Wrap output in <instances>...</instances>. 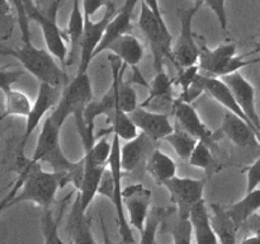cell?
<instances>
[{
  "mask_svg": "<svg viewBox=\"0 0 260 244\" xmlns=\"http://www.w3.org/2000/svg\"><path fill=\"white\" fill-rule=\"evenodd\" d=\"M68 244H71V241H68Z\"/></svg>",
  "mask_w": 260,
  "mask_h": 244,
  "instance_id": "obj_51",
  "label": "cell"
},
{
  "mask_svg": "<svg viewBox=\"0 0 260 244\" xmlns=\"http://www.w3.org/2000/svg\"><path fill=\"white\" fill-rule=\"evenodd\" d=\"M144 2L146 3L147 5H149L150 9H151L152 12L155 13V15H156L157 18H159L160 22L165 23V20H164V15H162L161 8H160V4H159V0H144Z\"/></svg>",
  "mask_w": 260,
  "mask_h": 244,
  "instance_id": "obj_43",
  "label": "cell"
},
{
  "mask_svg": "<svg viewBox=\"0 0 260 244\" xmlns=\"http://www.w3.org/2000/svg\"><path fill=\"white\" fill-rule=\"evenodd\" d=\"M18 164H20L22 169L12 190L14 196H7L0 202V212L22 202H32L42 210L51 208L58 188L65 186V174L53 170L46 172L41 163H30L29 159L20 160Z\"/></svg>",
  "mask_w": 260,
  "mask_h": 244,
  "instance_id": "obj_1",
  "label": "cell"
},
{
  "mask_svg": "<svg viewBox=\"0 0 260 244\" xmlns=\"http://www.w3.org/2000/svg\"><path fill=\"white\" fill-rule=\"evenodd\" d=\"M189 221L192 224L196 244H218L217 235L211 221V212L206 206L205 200L193 206L189 212Z\"/></svg>",
  "mask_w": 260,
  "mask_h": 244,
  "instance_id": "obj_21",
  "label": "cell"
},
{
  "mask_svg": "<svg viewBox=\"0 0 260 244\" xmlns=\"http://www.w3.org/2000/svg\"><path fill=\"white\" fill-rule=\"evenodd\" d=\"M4 99L5 109L2 114L5 118H8L10 116L24 117V118H27L30 109H32L33 102L30 101V98L24 92L17 90V89L13 88L8 93L4 94Z\"/></svg>",
  "mask_w": 260,
  "mask_h": 244,
  "instance_id": "obj_30",
  "label": "cell"
},
{
  "mask_svg": "<svg viewBox=\"0 0 260 244\" xmlns=\"http://www.w3.org/2000/svg\"><path fill=\"white\" fill-rule=\"evenodd\" d=\"M202 3L194 2L185 9H178V17L180 20V33L178 40L172 47L170 60L178 69H185L196 65L200 56V45L194 38L193 32V19L197 15L198 10L202 8Z\"/></svg>",
  "mask_w": 260,
  "mask_h": 244,
  "instance_id": "obj_7",
  "label": "cell"
},
{
  "mask_svg": "<svg viewBox=\"0 0 260 244\" xmlns=\"http://www.w3.org/2000/svg\"><path fill=\"white\" fill-rule=\"evenodd\" d=\"M111 0H83L84 18H91L101 8H106Z\"/></svg>",
  "mask_w": 260,
  "mask_h": 244,
  "instance_id": "obj_41",
  "label": "cell"
},
{
  "mask_svg": "<svg viewBox=\"0 0 260 244\" xmlns=\"http://www.w3.org/2000/svg\"><path fill=\"white\" fill-rule=\"evenodd\" d=\"M172 109L180 129L189 132L196 139L207 142L211 146L216 140V134L211 131L210 127L202 121L192 103H187L177 98L173 102Z\"/></svg>",
  "mask_w": 260,
  "mask_h": 244,
  "instance_id": "obj_16",
  "label": "cell"
},
{
  "mask_svg": "<svg viewBox=\"0 0 260 244\" xmlns=\"http://www.w3.org/2000/svg\"><path fill=\"white\" fill-rule=\"evenodd\" d=\"M170 235L173 238V244H192V224L189 218H183L175 211L174 219L170 224Z\"/></svg>",
  "mask_w": 260,
  "mask_h": 244,
  "instance_id": "obj_33",
  "label": "cell"
},
{
  "mask_svg": "<svg viewBox=\"0 0 260 244\" xmlns=\"http://www.w3.org/2000/svg\"><path fill=\"white\" fill-rule=\"evenodd\" d=\"M188 162H189L192 167L200 168V169L203 170L211 169L216 164L210 145L205 141H201V140H198L197 145H196L194 150H193Z\"/></svg>",
  "mask_w": 260,
  "mask_h": 244,
  "instance_id": "obj_34",
  "label": "cell"
},
{
  "mask_svg": "<svg viewBox=\"0 0 260 244\" xmlns=\"http://www.w3.org/2000/svg\"><path fill=\"white\" fill-rule=\"evenodd\" d=\"M84 25H85V18H84L83 7H80V0H73V9H71L70 17H69L68 27L63 30L66 40L69 41V45H70L68 64H73L80 56Z\"/></svg>",
  "mask_w": 260,
  "mask_h": 244,
  "instance_id": "obj_23",
  "label": "cell"
},
{
  "mask_svg": "<svg viewBox=\"0 0 260 244\" xmlns=\"http://www.w3.org/2000/svg\"><path fill=\"white\" fill-rule=\"evenodd\" d=\"M0 19H2V18H0Z\"/></svg>",
  "mask_w": 260,
  "mask_h": 244,
  "instance_id": "obj_52",
  "label": "cell"
},
{
  "mask_svg": "<svg viewBox=\"0 0 260 244\" xmlns=\"http://www.w3.org/2000/svg\"><path fill=\"white\" fill-rule=\"evenodd\" d=\"M62 94V89L56 88V86L48 85V84L40 83L38 86V93L36 97L35 102L32 104V109H30L29 114L25 118V129L24 134H23L22 140L19 144V151H18V160L25 159L24 157V149L27 146V142L35 130L37 129L40 122L42 121L43 117L52 112L53 108L57 106L58 101Z\"/></svg>",
  "mask_w": 260,
  "mask_h": 244,
  "instance_id": "obj_9",
  "label": "cell"
},
{
  "mask_svg": "<svg viewBox=\"0 0 260 244\" xmlns=\"http://www.w3.org/2000/svg\"><path fill=\"white\" fill-rule=\"evenodd\" d=\"M63 0H53L52 5H51L50 8V18H52V19L56 20V18H57V13H58V9H60L61 4H62Z\"/></svg>",
  "mask_w": 260,
  "mask_h": 244,
  "instance_id": "obj_47",
  "label": "cell"
},
{
  "mask_svg": "<svg viewBox=\"0 0 260 244\" xmlns=\"http://www.w3.org/2000/svg\"><path fill=\"white\" fill-rule=\"evenodd\" d=\"M150 137L140 132L134 140L126 141L121 146V165L124 173H135L141 168L146 169V163L151 152L156 149Z\"/></svg>",
  "mask_w": 260,
  "mask_h": 244,
  "instance_id": "obj_17",
  "label": "cell"
},
{
  "mask_svg": "<svg viewBox=\"0 0 260 244\" xmlns=\"http://www.w3.org/2000/svg\"><path fill=\"white\" fill-rule=\"evenodd\" d=\"M259 51H260V42H259V45H258V46H256L255 51H253V52H259ZM253 52H251V53H253ZM251 53H250V55H251ZM248 55H249V53H248Z\"/></svg>",
  "mask_w": 260,
  "mask_h": 244,
  "instance_id": "obj_50",
  "label": "cell"
},
{
  "mask_svg": "<svg viewBox=\"0 0 260 244\" xmlns=\"http://www.w3.org/2000/svg\"><path fill=\"white\" fill-rule=\"evenodd\" d=\"M123 205L131 226L141 233L146 225L151 205V191L142 183H132L123 188Z\"/></svg>",
  "mask_w": 260,
  "mask_h": 244,
  "instance_id": "obj_12",
  "label": "cell"
},
{
  "mask_svg": "<svg viewBox=\"0 0 260 244\" xmlns=\"http://www.w3.org/2000/svg\"><path fill=\"white\" fill-rule=\"evenodd\" d=\"M221 132L236 146L260 149V135L256 130L231 112L223 114Z\"/></svg>",
  "mask_w": 260,
  "mask_h": 244,
  "instance_id": "obj_18",
  "label": "cell"
},
{
  "mask_svg": "<svg viewBox=\"0 0 260 244\" xmlns=\"http://www.w3.org/2000/svg\"><path fill=\"white\" fill-rule=\"evenodd\" d=\"M244 228H246V230L249 233H251L253 235H256L260 238V214H254L253 216L248 219L245 224H244Z\"/></svg>",
  "mask_w": 260,
  "mask_h": 244,
  "instance_id": "obj_42",
  "label": "cell"
},
{
  "mask_svg": "<svg viewBox=\"0 0 260 244\" xmlns=\"http://www.w3.org/2000/svg\"><path fill=\"white\" fill-rule=\"evenodd\" d=\"M177 169L175 160L157 147L151 152L146 163L147 173L157 185L161 186L177 175Z\"/></svg>",
  "mask_w": 260,
  "mask_h": 244,
  "instance_id": "obj_26",
  "label": "cell"
},
{
  "mask_svg": "<svg viewBox=\"0 0 260 244\" xmlns=\"http://www.w3.org/2000/svg\"><path fill=\"white\" fill-rule=\"evenodd\" d=\"M41 228H42L45 244H68L63 243L58 235V220L52 215L51 208H45L41 218Z\"/></svg>",
  "mask_w": 260,
  "mask_h": 244,
  "instance_id": "obj_35",
  "label": "cell"
},
{
  "mask_svg": "<svg viewBox=\"0 0 260 244\" xmlns=\"http://www.w3.org/2000/svg\"><path fill=\"white\" fill-rule=\"evenodd\" d=\"M169 192L170 201L175 205V211L183 218H189V212L193 206L200 201L205 200L206 179L184 178L175 175L172 179L162 185Z\"/></svg>",
  "mask_w": 260,
  "mask_h": 244,
  "instance_id": "obj_10",
  "label": "cell"
},
{
  "mask_svg": "<svg viewBox=\"0 0 260 244\" xmlns=\"http://www.w3.org/2000/svg\"><path fill=\"white\" fill-rule=\"evenodd\" d=\"M108 168L112 173L113 178V191L109 197L114 206V210L117 214V223L119 228V235H121V241L123 244H135V236L132 233L131 224L127 219L126 210L123 205V187H122V179H123V169L121 165V139L116 135L112 136V150L111 157L108 160Z\"/></svg>",
  "mask_w": 260,
  "mask_h": 244,
  "instance_id": "obj_8",
  "label": "cell"
},
{
  "mask_svg": "<svg viewBox=\"0 0 260 244\" xmlns=\"http://www.w3.org/2000/svg\"><path fill=\"white\" fill-rule=\"evenodd\" d=\"M246 173V192L253 191L260 186V157L245 169Z\"/></svg>",
  "mask_w": 260,
  "mask_h": 244,
  "instance_id": "obj_40",
  "label": "cell"
},
{
  "mask_svg": "<svg viewBox=\"0 0 260 244\" xmlns=\"http://www.w3.org/2000/svg\"><path fill=\"white\" fill-rule=\"evenodd\" d=\"M107 167L108 165H106V167H99V165H94L85 162V172H84V177L83 180H81L80 188L78 190V192L80 193L81 206H83V208L85 211H88V208L90 207L91 202L94 201L95 196L98 195L102 177H103V173Z\"/></svg>",
  "mask_w": 260,
  "mask_h": 244,
  "instance_id": "obj_28",
  "label": "cell"
},
{
  "mask_svg": "<svg viewBox=\"0 0 260 244\" xmlns=\"http://www.w3.org/2000/svg\"><path fill=\"white\" fill-rule=\"evenodd\" d=\"M202 4L208 5L217 17L218 23H220L222 30L228 32V12H226V0H194Z\"/></svg>",
  "mask_w": 260,
  "mask_h": 244,
  "instance_id": "obj_39",
  "label": "cell"
},
{
  "mask_svg": "<svg viewBox=\"0 0 260 244\" xmlns=\"http://www.w3.org/2000/svg\"><path fill=\"white\" fill-rule=\"evenodd\" d=\"M139 27L151 46L154 55V65L156 73L164 70V58L172 56V33L168 29L167 23L160 22L149 5L142 0L139 17Z\"/></svg>",
  "mask_w": 260,
  "mask_h": 244,
  "instance_id": "obj_6",
  "label": "cell"
},
{
  "mask_svg": "<svg viewBox=\"0 0 260 244\" xmlns=\"http://www.w3.org/2000/svg\"><path fill=\"white\" fill-rule=\"evenodd\" d=\"M61 130L52 117L48 114L43 121L40 135L37 137V144L33 150L32 157L29 158L30 163H47L53 172L68 174L75 167V162H71L63 152L61 147Z\"/></svg>",
  "mask_w": 260,
  "mask_h": 244,
  "instance_id": "obj_3",
  "label": "cell"
},
{
  "mask_svg": "<svg viewBox=\"0 0 260 244\" xmlns=\"http://www.w3.org/2000/svg\"><path fill=\"white\" fill-rule=\"evenodd\" d=\"M111 150L112 140L109 142L108 136H98L95 137V142L93 144V146L84 151V159H85L86 163H90V164L106 167V165H108Z\"/></svg>",
  "mask_w": 260,
  "mask_h": 244,
  "instance_id": "obj_32",
  "label": "cell"
},
{
  "mask_svg": "<svg viewBox=\"0 0 260 244\" xmlns=\"http://www.w3.org/2000/svg\"><path fill=\"white\" fill-rule=\"evenodd\" d=\"M107 51L116 55L117 57L121 58L122 63L131 68H136L141 63L145 55L144 45L132 33L119 36L108 46Z\"/></svg>",
  "mask_w": 260,
  "mask_h": 244,
  "instance_id": "obj_22",
  "label": "cell"
},
{
  "mask_svg": "<svg viewBox=\"0 0 260 244\" xmlns=\"http://www.w3.org/2000/svg\"><path fill=\"white\" fill-rule=\"evenodd\" d=\"M198 74H200V68H198V64L196 65L189 66V68H185V69H180L179 74H178L177 78L173 80L174 85H178L180 88V93L183 92L188 90L190 85L193 84V81L197 79Z\"/></svg>",
  "mask_w": 260,
  "mask_h": 244,
  "instance_id": "obj_37",
  "label": "cell"
},
{
  "mask_svg": "<svg viewBox=\"0 0 260 244\" xmlns=\"http://www.w3.org/2000/svg\"><path fill=\"white\" fill-rule=\"evenodd\" d=\"M162 221V212L157 208L152 210L147 218L146 225L144 230L141 231V238L140 244H156L157 230L160 228V224Z\"/></svg>",
  "mask_w": 260,
  "mask_h": 244,
  "instance_id": "obj_36",
  "label": "cell"
},
{
  "mask_svg": "<svg viewBox=\"0 0 260 244\" xmlns=\"http://www.w3.org/2000/svg\"><path fill=\"white\" fill-rule=\"evenodd\" d=\"M162 141L168 142L174 149V151L177 152V155L180 159L188 160L190 158V155H192L196 145H197L198 139H196L189 132L184 131L183 129H179L174 130Z\"/></svg>",
  "mask_w": 260,
  "mask_h": 244,
  "instance_id": "obj_31",
  "label": "cell"
},
{
  "mask_svg": "<svg viewBox=\"0 0 260 244\" xmlns=\"http://www.w3.org/2000/svg\"><path fill=\"white\" fill-rule=\"evenodd\" d=\"M0 55L10 56L19 61L24 70L32 74L40 83L61 89L69 83L65 69L47 50L36 47L32 42L23 43L22 47L18 48L0 46Z\"/></svg>",
  "mask_w": 260,
  "mask_h": 244,
  "instance_id": "obj_2",
  "label": "cell"
},
{
  "mask_svg": "<svg viewBox=\"0 0 260 244\" xmlns=\"http://www.w3.org/2000/svg\"><path fill=\"white\" fill-rule=\"evenodd\" d=\"M240 244H260V238L256 235H253L251 234L250 236H246V238L243 239Z\"/></svg>",
  "mask_w": 260,
  "mask_h": 244,
  "instance_id": "obj_48",
  "label": "cell"
},
{
  "mask_svg": "<svg viewBox=\"0 0 260 244\" xmlns=\"http://www.w3.org/2000/svg\"><path fill=\"white\" fill-rule=\"evenodd\" d=\"M137 129L155 142L162 141L169 134L174 131V126L165 112L151 111L139 106L129 113Z\"/></svg>",
  "mask_w": 260,
  "mask_h": 244,
  "instance_id": "obj_15",
  "label": "cell"
},
{
  "mask_svg": "<svg viewBox=\"0 0 260 244\" xmlns=\"http://www.w3.org/2000/svg\"><path fill=\"white\" fill-rule=\"evenodd\" d=\"M30 20H35L38 25H40L41 30H42L43 40L46 43V50L56 58L60 61L61 66L63 69L68 66L69 60V47L68 42H66V36L63 30L60 29L57 25V22L48 15H45L41 13L40 10L33 13L30 15Z\"/></svg>",
  "mask_w": 260,
  "mask_h": 244,
  "instance_id": "obj_14",
  "label": "cell"
},
{
  "mask_svg": "<svg viewBox=\"0 0 260 244\" xmlns=\"http://www.w3.org/2000/svg\"><path fill=\"white\" fill-rule=\"evenodd\" d=\"M4 119H5V117L3 116V114H0V136H2V134H3V122H4Z\"/></svg>",
  "mask_w": 260,
  "mask_h": 244,
  "instance_id": "obj_49",
  "label": "cell"
},
{
  "mask_svg": "<svg viewBox=\"0 0 260 244\" xmlns=\"http://www.w3.org/2000/svg\"><path fill=\"white\" fill-rule=\"evenodd\" d=\"M91 220L81 206L80 193L76 191L75 198L71 205L66 221V234L71 244H96L91 233Z\"/></svg>",
  "mask_w": 260,
  "mask_h": 244,
  "instance_id": "obj_19",
  "label": "cell"
},
{
  "mask_svg": "<svg viewBox=\"0 0 260 244\" xmlns=\"http://www.w3.org/2000/svg\"><path fill=\"white\" fill-rule=\"evenodd\" d=\"M93 101V86L88 73L76 74L75 78L69 81L62 89V94L57 106L50 116L53 121L62 127L66 119L76 112L85 111L86 106Z\"/></svg>",
  "mask_w": 260,
  "mask_h": 244,
  "instance_id": "obj_5",
  "label": "cell"
},
{
  "mask_svg": "<svg viewBox=\"0 0 260 244\" xmlns=\"http://www.w3.org/2000/svg\"><path fill=\"white\" fill-rule=\"evenodd\" d=\"M260 210V188H255L253 191L246 192V195L238 202L233 203L228 208L229 215L236 224V226L240 230L244 224L248 221L250 216L256 214Z\"/></svg>",
  "mask_w": 260,
  "mask_h": 244,
  "instance_id": "obj_29",
  "label": "cell"
},
{
  "mask_svg": "<svg viewBox=\"0 0 260 244\" xmlns=\"http://www.w3.org/2000/svg\"><path fill=\"white\" fill-rule=\"evenodd\" d=\"M23 74L24 71L9 69V66L0 68V90L3 92V94L8 93L10 89H13V85L19 80Z\"/></svg>",
  "mask_w": 260,
  "mask_h": 244,
  "instance_id": "obj_38",
  "label": "cell"
},
{
  "mask_svg": "<svg viewBox=\"0 0 260 244\" xmlns=\"http://www.w3.org/2000/svg\"><path fill=\"white\" fill-rule=\"evenodd\" d=\"M106 121L108 126L106 129L99 130V134L95 135V137L108 136L109 134H112V136L116 135L121 140L129 141V140H134L135 137L139 136V129L134 124L129 113L122 111V109H116V111L107 114Z\"/></svg>",
  "mask_w": 260,
  "mask_h": 244,
  "instance_id": "obj_24",
  "label": "cell"
},
{
  "mask_svg": "<svg viewBox=\"0 0 260 244\" xmlns=\"http://www.w3.org/2000/svg\"><path fill=\"white\" fill-rule=\"evenodd\" d=\"M173 85H174V83L169 78L167 71L162 70L156 73L154 80L149 85V96L145 99L144 103H141L140 106L144 107V108H150L151 111H156L157 103L173 104V102H174L172 97Z\"/></svg>",
  "mask_w": 260,
  "mask_h": 244,
  "instance_id": "obj_27",
  "label": "cell"
},
{
  "mask_svg": "<svg viewBox=\"0 0 260 244\" xmlns=\"http://www.w3.org/2000/svg\"><path fill=\"white\" fill-rule=\"evenodd\" d=\"M246 56L249 55H238L235 43H223L216 48H210L205 43H201L197 63L200 74L222 78L235 71H240V69L259 61V58L245 60Z\"/></svg>",
  "mask_w": 260,
  "mask_h": 244,
  "instance_id": "obj_4",
  "label": "cell"
},
{
  "mask_svg": "<svg viewBox=\"0 0 260 244\" xmlns=\"http://www.w3.org/2000/svg\"><path fill=\"white\" fill-rule=\"evenodd\" d=\"M210 212L213 230L218 239V244H236L239 228L234 223L231 216L229 215L228 208H223L217 203H213L210 206Z\"/></svg>",
  "mask_w": 260,
  "mask_h": 244,
  "instance_id": "obj_25",
  "label": "cell"
},
{
  "mask_svg": "<svg viewBox=\"0 0 260 244\" xmlns=\"http://www.w3.org/2000/svg\"><path fill=\"white\" fill-rule=\"evenodd\" d=\"M10 12V0H0V18H5Z\"/></svg>",
  "mask_w": 260,
  "mask_h": 244,
  "instance_id": "obj_46",
  "label": "cell"
},
{
  "mask_svg": "<svg viewBox=\"0 0 260 244\" xmlns=\"http://www.w3.org/2000/svg\"><path fill=\"white\" fill-rule=\"evenodd\" d=\"M22 2H23V5H24L25 12H27L28 17H30L33 13L37 12V10H38V8H37V5H36L35 0H22ZM29 19H30V18H29Z\"/></svg>",
  "mask_w": 260,
  "mask_h": 244,
  "instance_id": "obj_45",
  "label": "cell"
},
{
  "mask_svg": "<svg viewBox=\"0 0 260 244\" xmlns=\"http://www.w3.org/2000/svg\"><path fill=\"white\" fill-rule=\"evenodd\" d=\"M221 79L228 84L240 108L243 109L249 121L253 124V126L260 134V114L258 113V109H256V92L253 84L240 71L229 74V75L222 76Z\"/></svg>",
  "mask_w": 260,
  "mask_h": 244,
  "instance_id": "obj_13",
  "label": "cell"
},
{
  "mask_svg": "<svg viewBox=\"0 0 260 244\" xmlns=\"http://www.w3.org/2000/svg\"><path fill=\"white\" fill-rule=\"evenodd\" d=\"M197 80L200 81L201 86H202V89L205 93H207L208 96L212 97L216 102H218L221 106L225 107L229 112H231V113L241 117L244 121H246L249 125H251V126H253V124L249 121L248 117L245 116V113L243 112V109L240 108V106H239L238 102H236V99H235V97H234L231 89L229 88V85L222 80V79L216 78V76H207V75H202V74H198ZM254 129H255V127H254Z\"/></svg>",
  "mask_w": 260,
  "mask_h": 244,
  "instance_id": "obj_20",
  "label": "cell"
},
{
  "mask_svg": "<svg viewBox=\"0 0 260 244\" xmlns=\"http://www.w3.org/2000/svg\"><path fill=\"white\" fill-rule=\"evenodd\" d=\"M101 229H102V236H103V244H123L122 241H119V243H114V241L112 240L111 236H109L108 234V230H107L106 223H104L102 216H101Z\"/></svg>",
  "mask_w": 260,
  "mask_h": 244,
  "instance_id": "obj_44",
  "label": "cell"
},
{
  "mask_svg": "<svg viewBox=\"0 0 260 244\" xmlns=\"http://www.w3.org/2000/svg\"><path fill=\"white\" fill-rule=\"evenodd\" d=\"M117 12V7L114 3L109 2L106 7L103 17L99 20L94 22L91 18H85V25H84V35L81 40L80 56H79V68L78 74L88 73L90 63L94 58V53L106 33L107 27L112 18Z\"/></svg>",
  "mask_w": 260,
  "mask_h": 244,
  "instance_id": "obj_11",
  "label": "cell"
}]
</instances>
